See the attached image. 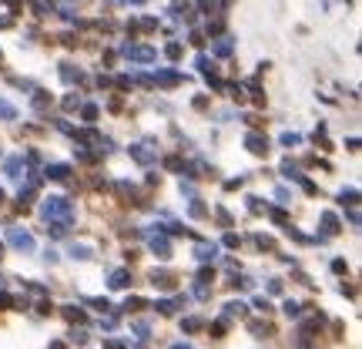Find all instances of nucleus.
Wrapping results in <instances>:
<instances>
[{
	"instance_id": "nucleus-3",
	"label": "nucleus",
	"mask_w": 362,
	"mask_h": 349,
	"mask_svg": "<svg viewBox=\"0 0 362 349\" xmlns=\"http://www.w3.org/2000/svg\"><path fill=\"white\" fill-rule=\"evenodd\" d=\"M151 248L158 252L161 259H168V255H171V245H168V238H164V235H151Z\"/></svg>"
},
{
	"instance_id": "nucleus-4",
	"label": "nucleus",
	"mask_w": 362,
	"mask_h": 349,
	"mask_svg": "<svg viewBox=\"0 0 362 349\" xmlns=\"http://www.w3.org/2000/svg\"><path fill=\"white\" fill-rule=\"evenodd\" d=\"M151 282L161 285V289H174V275L171 272H151Z\"/></svg>"
},
{
	"instance_id": "nucleus-8",
	"label": "nucleus",
	"mask_w": 362,
	"mask_h": 349,
	"mask_svg": "<svg viewBox=\"0 0 362 349\" xmlns=\"http://www.w3.org/2000/svg\"><path fill=\"white\" fill-rule=\"evenodd\" d=\"M68 175H70L68 165H54V168H47V178H54V181H64Z\"/></svg>"
},
{
	"instance_id": "nucleus-15",
	"label": "nucleus",
	"mask_w": 362,
	"mask_h": 349,
	"mask_svg": "<svg viewBox=\"0 0 362 349\" xmlns=\"http://www.w3.org/2000/svg\"><path fill=\"white\" fill-rule=\"evenodd\" d=\"M342 202H346V205H356V192H342Z\"/></svg>"
},
{
	"instance_id": "nucleus-14",
	"label": "nucleus",
	"mask_w": 362,
	"mask_h": 349,
	"mask_svg": "<svg viewBox=\"0 0 362 349\" xmlns=\"http://www.w3.org/2000/svg\"><path fill=\"white\" fill-rule=\"evenodd\" d=\"M285 312H288V315H298L302 309H298V302H285Z\"/></svg>"
},
{
	"instance_id": "nucleus-1",
	"label": "nucleus",
	"mask_w": 362,
	"mask_h": 349,
	"mask_svg": "<svg viewBox=\"0 0 362 349\" xmlns=\"http://www.w3.org/2000/svg\"><path fill=\"white\" fill-rule=\"evenodd\" d=\"M44 218H50V222H64L68 225L70 222V205H68V198H47L44 202Z\"/></svg>"
},
{
	"instance_id": "nucleus-13",
	"label": "nucleus",
	"mask_w": 362,
	"mask_h": 349,
	"mask_svg": "<svg viewBox=\"0 0 362 349\" xmlns=\"http://www.w3.org/2000/svg\"><path fill=\"white\" fill-rule=\"evenodd\" d=\"M0 114H4V118H14V108L7 101H0Z\"/></svg>"
},
{
	"instance_id": "nucleus-17",
	"label": "nucleus",
	"mask_w": 362,
	"mask_h": 349,
	"mask_svg": "<svg viewBox=\"0 0 362 349\" xmlns=\"http://www.w3.org/2000/svg\"><path fill=\"white\" fill-rule=\"evenodd\" d=\"M174 349H188V346H174Z\"/></svg>"
},
{
	"instance_id": "nucleus-2",
	"label": "nucleus",
	"mask_w": 362,
	"mask_h": 349,
	"mask_svg": "<svg viewBox=\"0 0 362 349\" xmlns=\"http://www.w3.org/2000/svg\"><path fill=\"white\" fill-rule=\"evenodd\" d=\"M10 245L20 248V252H34V238L27 232H20V228H10Z\"/></svg>"
},
{
	"instance_id": "nucleus-12",
	"label": "nucleus",
	"mask_w": 362,
	"mask_h": 349,
	"mask_svg": "<svg viewBox=\"0 0 362 349\" xmlns=\"http://www.w3.org/2000/svg\"><path fill=\"white\" fill-rule=\"evenodd\" d=\"M181 326H184V332H198V329H202V319H184Z\"/></svg>"
},
{
	"instance_id": "nucleus-9",
	"label": "nucleus",
	"mask_w": 362,
	"mask_h": 349,
	"mask_svg": "<svg viewBox=\"0 0 362 349\" xmlns=\"http://www.w3.org/2000/svg\"><path fill=\"white\" fill-rule=\"evenodd\" d=\"M225 315H228V319H232V315H245V305H242V302H228L225 305Z\"/></svg>"
},
{
	"instance_id": "nucleus-10",
	"label": "nucleus",
	"mask_w": 362,
	"mask_h": 349,
	"mask_svg": "<svg viewBox=\"0 0 362 349\" xmlns=\"http://www.w3.org/2000/svg\"><path fill=\"white\" fill-rule=\"evenodd\" d=\"M64 315H68L70 322H84V312H80V309H74V305H68V309H64Z\"/></svg>"
},
{
	"instance_id": "nucleus-7",
	"label": "nucleus",
	"mask_w": 362,
	"mask_h": 349,
	"mask_svg": "<svg viewBox=\"0 0 362 349\" xmlns=\"http://www.w3.org/2000/svg\"><path fill=\"white\" fill-rule=\"evenodd\" d=\"M322 228H326V235H336V232H339V218L332 212H326L322 215Z\"/></svg>"
},
{
	"instance_id": "nucleus-11",
	"label": "nucleus",
	"mask_w": 362,
	"mask_h": 349,
	"mask_svg": "<svg viewBox=\"0 0 362 349\" xmlns=\"http://www.w3.org/2000/svg\"><path fill=\"white\" fill-rule=\"evenodd\" d=\"M215 252H218L215 245H202V248H198V259H204V262H208V259H215Z\"/></svg>"
},
{
	"instance_id": "nucleus-5",
	"label": "nucleus",
	"mask_w": 362,
	"mask_h": 349,
	"mask_svg": "<svg viewBox=\"0 0 362 349\" xmlns=\"http://www.w3.org/2000/svg\"><path fill=\"white\" fill-rule=\"evenodd\" d=\"M128 282H131V272H128V269H118V272H111V289H124Z\"/></svg>"
},
{
	"instance_id": "nucleus-6",
	"label": "nucleus",
	"mask_w": 362,
	"mask_h": 349,
	"mask_svg": "<svg viewBox=\"0 0 362 349\" xmlns=\"http://www.w3.org/2000/svg\"><path fill=\"white\" fill-rule=\"evenodd\" d=\"M248 148L255 151V155H265V151H268V141H265L262 135H248Z\"/></svg>"
},
{
	"instance_id": "nucleus-16",
	"label": "nucleus",
	"mask_w": 362,
	"mask_h": 349,
	"mask_svg": "<svg viewBox=\"0 0 362 349\" xmlns=\"http://www.w3.org/2000/svg\"><path fill=\"white\" fill-rule=\"evenodd\" d=\"M192 215H194V218H202V215H204V205L194 202V205H192Z\"/></svg>"
}]
</instances>
